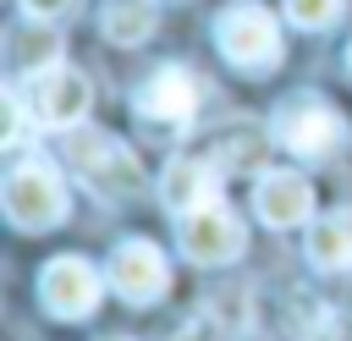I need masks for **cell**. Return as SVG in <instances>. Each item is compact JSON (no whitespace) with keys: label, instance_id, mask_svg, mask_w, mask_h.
Returning <instances> with one entry per match:
<instances>
[{"label":"cell","instance_id":"1","mask_svg":"<svg viewBox=\"0 0 352 341\" xmlns=\"http://www.w3.org/2000/svg\"><path fill=\"white\" fill-rule=\"evenodd\" d=\"M270 138L286 148V154H302V160H324L346 143V116L336 104H324L319 94H297L275 110L270 121Z\"/></svg>","mask_w":352,"mask_h":341},{"label":"cell","instance_id":"2","mask_svg":"<svg viewBox=\"0 0 352 341\" xmlns=\"http://www.w3.org/2000/svg\"><path fill=\"white\" fill-rule=\"evenodd\" d=\"M66 165L104 198H126L138 187V154L110 132H66Z\"/></svg>","mask_w":352,"mask_h":341},{"label":"cell","instance_id":"3","mask_svg":"<svg viewBox=\"0 0 352 341\" xmlns=\"http://www.w3.org/2000/svg\"><path fill=\"white\" fill-rule=\"evenodd\" d=\"M0 204H6L11 226H22V231H44V226H60V220H66V182H60L55 165L28 160V165H16V170L6 176Z\"/></svg>","mask_w":352,"mask_h":341},{"label":"cell","instance_id":"4","mask_svg":"<svg viewBox=\"0 0 352 341\" xmlns=\"http://www.w3.org/2000/svg\"><path fill=\"white\" fill-rule=\"evenodd\" d=\"M214 38H220L226 60H236L242 72H270V66L280 60V28H275V16H270L264 6H253V0L231 6V11L214 22Z\"/></svg>","mask_w":352,"mask_h":341},{"label":"cell","instance_id":"5","mask_svg":"<svg viewBox=\"0 0 352 341\" xmlns=\"http://www.w3.org/2000/svg\"><path fill=\"white\" fill-rule=\"evenodd\" d=\"M88 77L77 72V66H44V72H33L28 77V94H22V104H28V116L38 121V126H55V132H72L82 116H88Z\"/></svg>","mask_w":352,"mask_h":341},{"label":"cell","instance_id":"6","mask_svg":"<svg viewBox=\"0 0 352 341\" xmlns=\"http://www.w3.org/2000/svg\"><path fill=\"white\" fill-rule=\"evenodd\" d=\"M99 292H104L99 270H94L88 258H77V253L50 258L44 275H38V302H44L55 319H88V314L99 308Z\"/></svg>","mask_w":352,"mask_h":341},{"label":"cell","instance_id":"7","mask_svg":"<svg viewBox=\"0 0 352 341\" xmlns=\"http://www.w3.org/2000/svg\"><path fill=\"white\" fill-rule=\"evenodd\" d=\"M104 280L116 286V297H121V302L143 308V302H160V297H165L170 270H165V253H160L154 242H121V248L110 253Z\"/></svg>","mask_w":352,"mask_h":341},{"label":"cell","instance_id":"8","mask_svg":"<svg viewBox=\"0 0 352 341\" xmlns=\"http://www.w3.org/2000/svg\"><path fill=\"white\" fill-rule=\"evenodd\" d=\"M242 220L226 204H204L192 214H182V253L192 264H231L242 253Z\"/></svg>","mask_w":352,"mask_h":341},{"label":"cell","instance_id":"9","mask_svg":"<svg viewBox=\"0 0 352 341\" xmlns=\"http://www.w3.org/2000/svg\"><path fill=\"white\" fill-rule=\"evenodd\" d=\"M253 209H258V220L275 226V231L308 226V214H314V187H308V176H297V170H264L258 187H253Z\"/></svg>","mask_w":352,"mask_h":341},{"label":"cell","instance_id":"10","mask_svg":"<svg viewBox=\"0 0 352 341\" xmlns=\"http://www.w3.org/2000/svg\"><path fill=\"white\" fill-rule=\"evenodd\" d=\"M138 110L148 116V121H192V110H198V82H192V72H182V66H160V72H148L143 77V88H138Z\"/></svg>","mask_w":352,"mask_h":341},{"label":"cell","instance_id":"11","mask_svg":"<svg viewBox=\"0 0 352 341\" xmlns=\"http://www.w3.org/2000/svg\"><path fill=\"white\" fill-rule=\"evenodd\" d=\"M160 192H165V209H170V214H192V209H204V204H220V198H214V192H220L214 165H209V160H192V154H182V160L165 165Z\"/></svg>","mask_w":352,"mask_h":341},{"label":"cell","instance_id":"12","mask_svg":"<svg viewBox=\"0 0 352 341\" xmlns=\"http://www.w3.org/2000/svg\"><path fill=\"white\" fill-rule=\"evenodd\" d=\"M308 258L319 270H346L352 264V209H330L308 226Z\"/></svg>","mask_w":352,"mask_h":341},{"label":"cell","instance_id":"13","mask_svg":"<svg viewBox=\"0 0 352 341\" xmlns=\"http://www.w3.org/2000/svg\"><path fill=\"white\" fill-rule=\"evenodd\" d=\"M99 28L110 44H143L154 33V0H104Z\"/></svg>","mask_w":352,"mask_h":341},{"label":"cell","instance_id":"14","mask_svg":"<svg viewBox=\"0 0 352 341\" xmlns=\"http://www.w3.org/2000/svg\"><path fill=\"white\" fill-rule=\"evenodd\" d=\"M55 55H60V38H55L38 16L11 33V66H16V72H44V66H55Z\"/></svg>","mask_w":352,"mask_h":341},{"label":"cell","instance_id":"15","mask_svg":"<svg viewBox=\"0 0 352 341\" xmlns=\"http://www.w3.org/2000/svg\"><path fill=\"white\" fill-rule=\"evenodd\" d=\"M286 16L297 28H330L341 16V0H286Z\"/></svg>","mask_w":352,"mask_h":341},{"label":"cell","instance_id":"16","mask_svg":"<svg viewBox=\"0 0 352 341\" xmlns=\"http://www.w3.org/2000/svg\"><path fill=\"white\" fill-rule=\"evenodd\" d=\"M66 6H72V0H22V11H28V16H38V22H44V16H60Z\"/></svg>","mask_w":352,"mask_h":341},{"label":"cell","instance_id":"17","mask_svg":"<svg viewBox=\"0 0 352 341\" xmlns=\"http://www.w3.org/2000/svg\"><path fill=\"white\" fill-rule=\"evenodd\" d=\"M346 66H352V50H346Z\"/></svg>","mask_w":352,"mask_h":341}]
</instances>
